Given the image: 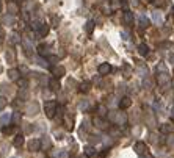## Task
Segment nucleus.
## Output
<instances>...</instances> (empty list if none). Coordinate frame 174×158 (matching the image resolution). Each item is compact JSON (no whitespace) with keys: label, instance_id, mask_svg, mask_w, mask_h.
<instances>
[{"label":"nucleus","instance_id":"obj_39","mask_svg":"<svg viewBox=\"0 0 174 158\" xmlns=\"http://www.w3.org/2000/svg\"><path fill=\"white\" fill-rule=\"evenodd\" d=\"M22 19H24L25 22H27V21H30V16H28V13H27V11L22 13Z\"/></svg>","mask_w":174,"mask_h":158},{"label":"nucleus","instance_id":"obj_12","mask_svg":"<svg viewBox=\"0 0 174 158\" xmlns=\"http://www.w3.org/2000/svg\"><path fill=\"white\" fill-rule=\"evenodd\" d=\"M49 30H50V25L49 23H41V28L38 30V36H47L49 35Z\"/></svg>","mask_w":174,"mask_h":158},{"label":"nucleus","instance_id":"obj_26","mask_svg":"<svg viewBox=\"0 0 174 158\" xmlns=\"http://www.w3.org/2000/svg\"><path fill=\"white\" fill-rule=\"evenodd\" d=\"M83 150H85V155H86V157H93V155L96 153V149H94L93 146H86Z\"/></svg>","mask_w":174,"mask_h":158},{"label":"nucleus","instance_id":"obj_6","mask_svg":"<svg viewBox=\"0 0 174 158\" xmlns=\"http://www.w3.org/2000/svg\"><path fill=\"white\" fill-rule=\"evenodd\" d=\"M52 74H53L55 78H61V77H64L66 69L63 68V66H55V68H52Z\"/></svg>","mask_w":174,"mask_h":158},{"label":"nucleus","instance_id":"obj_16","mask_svg":"<svg viewBox=\"0 0 174 158\" xmlns=\"http://www.w3.org/2000/svg\"><path fill=\"white\" fill-rule=\"evenodd\" d=\"M19 75H21V70H19V69H9V70H8L9 80H16V82H17V80H19Z\"/></svg>","mask_w":174,"mask_h":158},{"label":"nucleus","instance_id":"obj_27","mask_svg":"<svg viewBox=\"0 0 174 158\" xmlns=\"http://www.w3.org/2000/svg\"><path fill=\"white\" fill-rule=\"evenodd\" d=\"M107 113H108V111H107V108H105L103 105H99V106H97V114H99L100 117H105Z\"/></svg>","mask_w":174,"mask_h":158},{"label":"nucleus","instance_id":"obj_22","mask_svg":"<svg viewBox=\"0 0 174 158\" xmlns=\"http://www.w3.org/2000/svg\"><path fill=\"white\" fill-rule=\"evenodd\" d=\"M21 121H22V113L21 111H16V113H13V124H21Z\"/></svg>","mask_w":174,"mask_h":158},{"label":"nucleus","instance_id":"obj_47","mask_svg":"<svg viewBox=\"0 0 174 158\" xmlns=\"http://www.w3.org/2000/svg\"><path fill=\"white\" fill-rule=\"evenodd\" d=\"M169 60H171V61H173V64H174V55H171V56H169Z\"/></svg>","mask_w":174,"mask_h":158},{"label":"nucleus","instance_id":"obj_48","mask_svg":"<svg viewBox=\"0 0 174 158\" xmlns=\"http://www.w3.org/2000/svg\"><path fill=\"white\" fill-rule=\"evenodd\" d=\"M0 11H2V5H0Z\"/></svg>","mask_w":174,"mask_h":158},{"label":"nucleus","instance_id":"obj_25","mask_svg":"<svg viewBox=\"0 0 174 158\" xmlns=\"http://www.w3.org/2000/svg\"><path fill=\"white\" fill-rule=\"evenodd\" d=\"M17 86H19V89H27L28 88V82H27V78H19L17 80Z\"/></svg>","mask_w":174,"mask_h":158},{"label":"nucleus","instance_id":"obj_14","mask_svg":"<svg viewBox=\"0 0 174 158\" xmlns=\"http://www.w3.org/2000/svg\"><path fill=\"white\" fill-rule=\"evenodd\" d=\"M122 21H124L126 25H132L133 23V14L127 9V11H124V17H122Z\"/></svg>","mask_w":174,"mask_h":158},{"label":"nucleus","instance_id":"obj_33","mask_svg":"<svg viewBox=\"0 0 174 158\" xmlns=\"http://www.w3.org/2000/svg\"><path fill=\"white\" fill-rule=\"evenodd\" d=\"M88 108V100H83V102L79 103V110H86Z\"/></svg>","mask_w":174,"mask_h":158},{"label":"nucleus","instance_id":"obj_9","mask_svg":"<svg viewBox=\"0 0 174 158\" xmlns=\"http://www.w3.org/2000/svg\"><path fill=\"white\" fill-rule=\"evenodd\" d=\"M38 111H39V105L38 103H30L28 106H27V113L30 114V116H35V114H38Z\"/></svg>","mask_w":174,"mask_h":158},{"label":"nucleus","instance_id":"obj_1","mask_svg":"<svg viewBox=\"0 0 174 158\" xmlns=\"http://www.w3.org/2000/svg\"><path fill=\"white\" fill-rule=\"evenodd\" d=\"M44 111H46V116H47L49 119H53V117H55V113L58 111V105H56L55 100H49V102L46 103Z\"/></svg>","mask_w":174,"mask_h":158},{"label":"nucleus","instance_id":"obj_34","mask_svg":"<svg viewBox=\"0 0 174 158\" xmlns=\"http://www.w3.org/2000/svg\"><path fill=\"white\" fill-rule=\"evenodd\" d=\"M6 103H8V100L5 99V97H0V110H3L6 106Z\"/></svg>","mask_w":174,"mask_h":158},{"label":"nucleus","instance_id":"obj_45","mask_svg":"<svg viewBox=\"0 0 174 158\" xmlns=\"http://www.w3.org/2000/svg\"><path fill=\"white\" fill-rule=\"evenodd\" d=\"M141 158H154V157H150V155H146V153H144V155H141Z\"/></svg>","mask_w":174,"mask_h":158},{"label":"nucleus","instance_id":"obj_42","mask_svg":"<svg viewBox=\"0 0 174 158\" xmlns=\"http://www.w3.org/2000/svg\"><path fill=\"white\" fill-rule=\"evenodd\" d=\"M121 36H122V39H129V35H127L126 31H122V33H121Z\"/></svg>","mask_w":174,"mask_h":158},{"label":"nucleus","instance_id":"obj_5","mask_svg":"<svg viewBox=\"0 0 174 158\" xmlns=\"http://www.w3.org/2000/svg\"><path fill=\"white\" fill-rule=\"evenodd\" d=\"M133 149H135V152L138 153V155H144V153L148 152V146H146L143 141H138V143H135Z\"/></svg>","mask_w":174,"mask_h":158},{"label":"nucleus","instance_id":"obj_17","mask_svg":"<svg viewBox=\"0 0 174 158\" xmlns=\"http://www.w3.org/2000/svg\"><path fill=\"white\" fill-rule=\"evenodd\" d=\"M38 53H39L41 56H49V46L39 44V46H38Z\"/></svg>","mask_w":174,"mask_h":158},{"label":"nucleus","instance_id":"obj_28","mask_svg":"<svg viewBox=\"0 0 174 158\" xmlns=\"http://www.w3.org/2000/svg\"><path fill=\"white\" fill-rule=\"evenodd\" d=\"M152 19H154V22H155V23H162V16H160L159 11H154Z\"/></svg>","mask_w":174,"mask_h":158},{"label":"nucleus","instance_id":"obj_24","mask_svg":"<svg viewBox=\"0 0 174 158\" xmlns=\"http://www.w3.org/2000/svg\"><path fill=\"white\" fill-rule=\"evenodd\" d=\"M24 135H17V136H16L14 138V146L16 147H22V146H24Z\"/></svg>","mask_w":174,"mask_h":158},{"label":"nucleus","instance_id":"obj_7","mask_svg":"<svg viewBox=\"0 0 174 158\" xmlns=\"http://www.w3.org/2000/svg\"><path fill=\"white\" fill-rule=\"evenodd\" d=\"M112 119L115 121V122H118L119 125H124V124L127 122V116H126L124 113H118V114L115 113V116L112 114Z\"/></svg>","mask_w":174,"mask_h":158},{"label":"nucleus","instance_id":"obj_29","mask_svg":"<svg viewBox=\"0 0 174 158\" xmlns=\"http://www.w3.org/2000/svg\"><path fill=\"white\" fill-rule=\"evenodd\" d=\"M9 42H11V44H19V42H21V38H19V35H13L11 36V39H9Z\"/></svg>","mask_w":174,"mask_h":158},{"label":"nucleus","instance_id":"obj_23","mask_svg":"<svg viewBox=\"0 0 174 158\" xmlns=\"http://www.w3.org/2000/svg\"><path fill=\"white\" fill-rule=\"evenodd\" d=\"M93 30H94V21H88L85 23V31L88 33V35H91Z\"/></svg>","mask_w":174,"mask_h":158},{"label":"nucleus","instance_id":"obj_8","mask_svg":"<svg viewBox=\"0 0 174 158\" xmlns=\"http://www.w3.org/2000/svg\"><path fill=\"white\" fill-rule=\"evenodd\" d=\"M97 72L100 75H108L110 72H112V66L108 64V63H102V64L97 68Z\"/></svg>","mask_w":174,"mask_h":158},{"label":"nucleus","instance_id":"obj_18","mask_svg":"<svg viewBox=\"0 0 174 158\" xmlns=\"http://www.w3.org/2000/svg\"><path fill=\"white\" fill-rule=\"evenodd\" d=\"M89 89H91V83H89V82H82L79 85V91H80V92H88Z\"/></svg>","mask_w":174,"mask_h":158},{"label":"nucleus","instance_id":"obj_50","mask_svg":"<svg viewBox=\"0 0 174 158\" xmlns=\"http://www.w3.org/2000/svg\"><path fill=\"white\" fill-rule=\"evenodd\" d=\"M13 158H16V157H13Z\"/></svg>","mask_w":174,"mask_h":158},{"label":"nucleus","instance_id":"obj_30","mask_svg":"<svg viewBox=\"0 0 174 158\" xmlns=\"http://www.w3.org/2000/svg\"><path fill=\"white\" fill-rule=\"evenodd\" d=\"M2 133H3V135H9V133H13V127H6V125H3L2 127Z\"/></svg>","mask_w":174,"mask_h":158},{"label":"nucleus","instance_id":"obj_35","mask_svg":"<svg viewBox=\"0 0 174 158\" xmlns=\"http://www.w3.org/2000/svg\"><path fill=\"white\" fill-rule=\"evenodd\" d=\"M3 22H6V23H13V22H14V19H13V16L9 14V16H5V17H3Z\"/></svg>","mask_w":174,"mask_h":158},{"label":"nucleus","instance_id":"obj_44","mask_svg":"<svg viewBox=\"0 0 174 158\" xmlns=\"http://www.w3.org/2000/svg\"><path fill=\"white\" fill-rule=\"evenodd\" d=\"M162 3H163L162 0H155V5H157V6H160V5H162Z\"/></svg>","mask_w":174,"mask_h":158},{"label":"nucleus","instance_id":"obj_10","mask_svg":"<svg viewBox=\"0 0 174 158\" xmlns=\"http://www.w3.org/2000/svg\"><path fill=\"white\" fill-rule=\"evenodd\" d=\"M9 122H13V116L9 113H3L2 116H0V124H2V125H8Z\"/></svg>","mask_w":174,"mask_h":158},{"label":"nucleus","instance_id":"obj_37","mask_svg":"<svg viewBox=\"0 0 174 158\" xmlns=\"http://www.w3.org/2000/svg\"><path fill=\"white\" fill-rule=\"evenodd\" d=\"M47 61H49V63H56V61H58V56H52V55H49V56H47Z\"/></svg>","mask_w":174,"mask_h":158},{"label":"nucleus","instance_id":"obj_32","mask_svg":"<svg viewBox=\"0 0 174 158\" xmlns=\"http://www.w3.org/2000/svg\"><path fill=\"white\" fill-rule=\"evenodd\" d=\"M130 74H132V69H130L127 64H124V77H126V78H129Z\"/></svg>","mask_w":174,"mask_h":158},{"label":"nucleus","instance_id":"obj_3","mask_svg":"<svg viewBox=\"0 0 174 158\" xmlns=\"http://www.w3.org/2000/svg\"><path fill=\"white\" fill-rule=\"evenodd\" d=\"M6 9H8V13L11 16H16L19 11H21V8H19V5L14 2V0H9L8 3H6Z\"/></svg>","mask_w":174,"mask_h":158},{"label":"nucleus","instance_id":"obj_36","mask_svg":"<svg viewBox=\"0 0 174 158\" xmlns=\"http://www.w3.org/2000/svg\"><path fill=\"white\" fill-rule=\"evenodd\" d=\"M58 23H60V17H58V16H53V17H52V25L53 27H58Z\"/></svg>","mask_w":174,"mask_h":158},{"label":"nucleus","instance_id":"obj_46","mask_svg":"<svg viewBox=\"0 0 174 158\" xmlns=\"http://www.w3.org/2000/svg\"><path fill=\"white\" fill-rule=\"evenodd\" d=\"M141 2H143V3H150L152 0H141Z\"/></svg>","mask_w":174,"mask_h":158},{"label":"nucleus","instance_id":"obj_15","mask_svg":"<svg viewBox=\"0 0 174 158\" xmlns=\"http://www.w3.org/2000/svg\"><path fill=\"white\" fill-rule=\"evenodd\" d=\"M94 125L99 127V129H102V130L108 129V124H107L103 119H100V116H99V117H94Z\"/></svg>","mask_w":174,"mask_h":158},{"label":"nucleus","instance_id":"obj_40","mask_svg":"<svg viewBox=\"0 0 174 158\" xmlns=\"http://www.w3.org/2000/svg\"><path fill=\"white\" fill-rule=\"evenodd\" d=\"M5 38V30H3V27L0 25V39H3Z\"/></svg>","mask_w":174,"mask_h":158},{"label":"nucleus","instance_id":"obj_43","mask_svg":"<svg viewBox=\"0 0 174 158\" xmlns=\"http://www.w3.org/2000/svg\"><path fill=\"white\" fill-rule=\"evenodd\" d=\"M19 70H21V72H24V74H28V69H27V68H21Z\"/></svg>","mask_w":174,"mask_h":158},{"label":"nucleus","instance_id":"obj_21","mask_svg":"<svg viewBox=\"0 0 174 158\" xmlns=\"http://www.w3.org/2000/svg\"><path fill=\"white\" fill-rule=\"evenodd\" d=\"M138 53H140L141 56H146V55L149 53V47L146 46V44H140V46H138Z\"/></svg>","mask_w":174,"mask_h":158},{"label":"nucleus","instance_id":"obj_49","mask_svg":"<svg viewBox=\"0 0 174 158\" xmlns=\"http://www.w3.org/2000/svg\"><path fill=\"white\" fill-rule=\"evenodd\" d=\"M173 116H174V110H173Z\"/></svg>","mask_w":174,"mask_h":158},{"label":"nucleus","instance_id":"obj_41","mask_svg":"<svg viewBox=\"0 0 174 158\" xmlns=\"http://www.w3.org/2000/svg\"><path fill=\"white\" fill-rule=\"evenodd\" d=\"M42 144H44L46 147H50V141L49 139H44V141H42Z\"/></svg>","mask_w":174,"mask_h":158},{"label":"nucleus","instance_id":"obj_13","mask_svg":"<svg viewBox=\"0 0 174 158\" xmlns=\"http://www.w3.org/2000/svg\"><path fill=\"white\" fill-rule=\"evenodd\" d=\"M49 88L52 89V91H60V89H61V85H60L58 78H55V77H53V78L49 82Z\"/></svg>","mask_w":174,"mask_h":158},{"label":"nucleus","instance_id":"obj_20","mask_svg":"<svg viewBox=\"0 0 174 158\" xmlns=\"http://www.w3.org/2000/svg\"><path fill=\"white\" fill-rule=\"evenodd\" d=\"M160 132H162V133H173L174 132V127L171 125V124H162Z\"/></svg>","mask_w":174,"mask_h":158},{"label":"nucleus","instance_id":"obj_11","mask_svg":"<svg viewBox=\"0 0 174 158\" xmlns=\"http://www.w3.org/2000/svg\"><path fill=\"white\" fill-rule=\"evenodd\" d=\"M130 105H132V99L130 97H122L121 102H119V108L121 110H127Z\"/></svg>","mask_w":174,"mask_h":158},{"label":"nucleus","instance_id":"obj_38","mask_svg":"<svg viewBox=\"0 0 174 158\" xmlns=\"http://www.w3.org/2000/svg\"><path fill=\"white\" fill-rule=\"evenodd\" d=\"M6 58H8L9 61H14V55H13V52H11V50H9V52L6 53Z\"/></svg>","mask_w":174,"mask_h":158},{"label":"nucleus","instance_id":"obj_19","mask_svg":"<svg viewBox=\"0 0 174 158\" xmlns=\"http://www.w3.org/2000/svg\"><path fill=\"white\" fill-rule=\"evenodd\" d=\"M138 23H140V27H141V28H148L149 27V19L146 17V16H140L138 17Z\"/></svg>","mask_w":174,"mask_h":158},{"label":"nucleus","instance_id":"obj_4","mask_svg":"<svg viewBox=\"0 0 174 158\" xmlns=\"http://www.w3.org/2000/svg\"><path fill=\"white\" fill-rule=\"evenodd\" d=\"M157 82L160 86H165L169 83V75L168 72H157Z\"/></svg>","mask_w":174,"mask_h":158},{"label":"nucleus","instance_id":"obj_2","mask_svg":"<svg viewBox=\"0 0 174 158\" xmlns=\"http://www.w3.org/2000/svg\"><path fill=\"white\" fill-rule=\"evenodd\" d=\"M42 147V141L38 139V138H33V139L28 141V144H27V149L30 150V152H39Z\"/></svg>","mask_w":174,"mask_h":158},{"label":"nucleus","instance_id":"obj_31","mask_svg":"<svg viewBox=\"0 0 174 158\" xmlns=\"http://www.w3.org/2000/svg\"><path fill=\"white\" fill-rule=\"evenodd\" d=\"M119 5H121V8L124 9V11H127V9H129V0H121Z\"/></svg>","mask_w":174,"mask_h":158}]
</instances>
